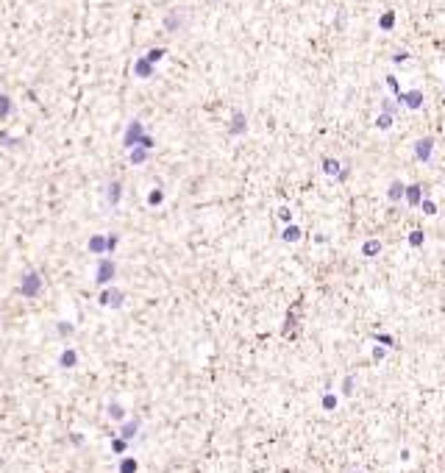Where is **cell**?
Wrapping results in <instances>:
<instances>
[{"mask_svg":"<svg viewBox=\"0 0 445 473\" xmlns=\"http://www.w3.org/2000/svg\"><path fill=\"white\" fill-rule=\"evenodd\" d=\"M431 148H434V139L423 137L418 145H415V156H418L420 162H428V159H431Z\"/></svg>","mask_w":445,"mask_h":473,"instance_id":"cell-1","label":"cell"},{"mask_svg":"<svg viewBox=\"0 0 445 473\" xmlns=\"http://www.w3.org/2000/svg\"><path fill=\"white\" fill-rule=\"evenodd\" d=\"M231 131H234V134H242V131H245V117H242L240 112L234 114V125H231Z\"/></svg>","mask_w":445,"mask_h":473,"instance_id":"cell-3","label":"cell"},{"mask_svg":"<svg viewBox=\"0 0 445 473\" xmlns=\"http://www.w3.org/2000/svg\"><path fill=\"white\" fill-rule=\"evenodd\" d=\"M378 248H381L378 242H370V245H365V253H368V256H373V253H378Z\"/></svg>","mask_w":445,"mask_h":473,"instance_id":"cell-7","label":"cell"},{"mask_svg":"<svg viewBox=\"0 0 445 473\" xmlns=\"http://www.w3.org/2000/svg\"><path fill=\"white\" fill-rule=\"evenodd\" d=\"M420 192H423V189H420L418 184L409 187V189H406V200H409V203H420Z\"/></svg>","mask_w":445,"mask_h":473,"instance_id":"cell-2","label":"cell"},{"mask_svg":"<svg viewBox=\"0 0 445 473\" xmlns=\"http://www.w3.org/2000/svg\"><path fill=\"white\" fill-rule=\"evenodd\" d=\"M401 195H403V184H401V181H395L393 187H390V198H393V200H401Z\"/></svg>","mask_w":445,"mask_h":473,"instance_id":"cell-4","label":"cell"},{"mask_svg":"<svg viewBox=\"0 0 445 473\" xmlns=\"http://www.w3.org/2000/svg\"><path fill=\"white\" fill-rule=\"evenodd\" d=\"M325 173H337V162H334V159H325Z\"/></svg>","mask_w":445,"mask_h":473,"instance_id":"cell-8","label":"cell"},{"mask_svg":"<svg viewBox=\"0 0 445 473\" xmlns=\"http://www.w3.org/2000/svg\"><path fill=\"white\" fill-rule=\"evenodd\" d=\"M393 25H395V14H393V11H387L384 17H381V28L387 31V28H393Z\"/></svg>","mask_w":445,"mask_h":473,"instance_id":"cell-5","label":"cell"},{"mask_svg":"<svg viewBox=\"0 0 445 473\" xmlns=\"http://www.w3.org/2000/svg\"><path fill=\"white\" fill-rule=\"evenodd\" d=\"M406 100H409V106H412V109H418V106H420V100H423V95H420V92H412V95H406Z\"/></svg>","mask_w":445,"mask_h":473,"instance_id":"cell-6","label":"cell"},{"mask_svg":"<svg viewBox=\"0 0 445 473\" xmlns=\"http://www.w3.org/2000/svg\"><path fill=\"white\" fill-rule=\"evenodd\" d=\"M409 242H415V245H420V242H423V234H420V231H415V234H412V237H409Z\"/></svg>","mask_w":445,"mask_h":473,"instance_id":"cell-9","label":"cell"}]
</instances>
